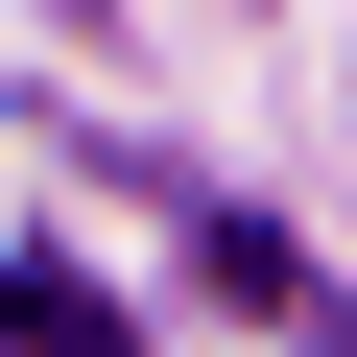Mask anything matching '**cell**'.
I'll use <instances>...</instances> for the list:
<instances>
[{
	"label": "cell",
	"mask_w": 357,
	"mask_h": 357,
	"mask_svg": "<svg viewBox=\"0 0 357 357\" xmlns=\"http://www.w3.org/2000/svg\"><path fill=\"white\" fill-rule=\"evenodd\" d=\"M0 357H119V310H96V286H48V262H0Z\"/></svg>",
	"instance_id": "cell-1"
}]
</instances>
